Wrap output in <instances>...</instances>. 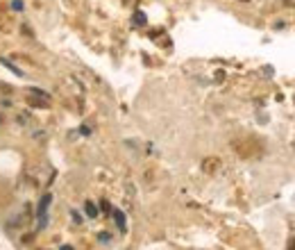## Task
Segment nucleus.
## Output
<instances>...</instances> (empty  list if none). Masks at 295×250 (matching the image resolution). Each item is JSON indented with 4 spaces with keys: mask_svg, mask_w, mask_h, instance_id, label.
Listing matches in <instances>:
<instances>
[{
    "mask_svg": "<svg viewBox=\"0 0 295 250\" xmlns=\"http://www.w3.org/2000/svg\"><path fill=\"white\" fill-rule=\"evenodd\" d=\"M134 23H136V25H145V14L143 12H136L134 14Z\"/></svg>",
    "mask_w": 295,
    "mask_h": 250,
    "instance_id": "obj_5",
    "label": "nucleus"
},
{
    "mask_svg": "<svg viewBox=\"0 0 295 250\" xmlns=\"http://www.w3.org/2000/svg\"><path fill=\"white\" fill-rule=\"evenodd\" d=\"M84 212H86V216H91V218L98 216V207H95L93 203H86V205H84Z\"/></svg>",
    "mask_w": 295,
    "mask_h": 250,
    "instance_id": "obj_4",
    "label": "nucleus"
},
{
    "mask_svg": "<svg viewBox=\"0 0 295 250\" xmlns=\"http://www.w3.org/2000/svg\"><path fill=\"white\" fill-rule=\"evenodd\" d=\"M100 207H102L104 212H111V207H109V203H107V200H102V203H100Z\"/></svg>",
    "mask_w": 295,
    "mask_h": 250,
    "instance_id": "obj_7",
    "label": "nucleus"
},
{
    "mask_svg": "<svg viewBox=\"0 0 295 250\" xmlns=\"http://www.w3.org/2000/svg\"><path fill=\"white\" fill-rule=\"evenodd\" d=\"M290 250H295V241H293V245H290Z\"/></svg>",
    "mask_w": 295,
    "mask_h": 250,
    "instance_id": "obj_10",
    "label": "nucleus"
},
{
    "mask_svg": "<svg viewBox=\"0 0 295 250\" xmlns=\"http://www.w3.org/2000/svg\"><path fill=\"white\" fill-rule=\"evenodd\" d=\"M98 239L102 241V243H109V239H111V236H109V232H102V234H100Z\"/></svg>",
    "mask_w": 295,
    "mask_h": 250,
    "instance_id": "obj_6",
    "label": "nucleus"
},
{
    "mask_svg": "<svg viewBox=\"0 0 295 250\" xmlns=\"http://www.w3.org/2000/svg\"><path fill=\"white\" fill-rule=\"evenodd\" d=\"M27 103L34 105V107H45V105H50V100L45 98V93H41V91H32V95L27 98Z\"/></svg>",
    "mask_w": 295,
    "mask_h": 250,
    "instance_id": "obj_2",
    "label": "nucleus"
},
{
    "mask_svg": "<svg viewBox=\"0 0 295 250\" xmlns=\"http://www.w3.org/2000/svg\"><path fill=\"white\" fill-rule=\"evenodd\" d=\"M62 250H73V248H71V245H62Z\"/></svg>",
    "mask_w": 295,
    "mask_h": 250,
    "instance_id": "obj_9",
    "label": "nucleus"
},
{
    "mask_svg": "<svg viewBox=\"0 0 295 250\" xmlns=\"http://www.w3.org/2000/svg\"><path fill=\"white\" fill-rule=\"evenodd\" d=\"M14 9H23V3H21V0H14Z\"/></svg>",
    "mask_w": 295,
    "mask_h": 250,
    "instance_id": "obj_8",
    "label": "nucleus"
},
{
    "mask_svg": "<svg viewBox=\"0 0 295 250\" xmlns=\"http://www.w3.org/2000/svg\"><path fill=\"white\" fill-rule=\"evenodd\" d=\"M50 200H52V195L45 193L43 198H41L39 207H36V216H39V227L45 225V212H48V207H50Z\"/></svg>",
    "mask_w": 295,
    "mask_h": 250,
    "instance_id": "obj_1",
    "label": "nucleus"
},
{
    "mask_svg": "<svg viewBox=\"0 0 295 250\" xmlns=\"http://www.w3.org/2000/svg\"><path fill=\"white\" fill-rule=\"evenodd\" d=\"M113 221H116V225H118V230L121 232H125V214L121 212V209H113Z\"/></svg>",
    "mask_w": 295,
    "mask_h": 250,
    "instance_id": "obj_3",
    "label": "nucleus"
}]
</instances>
